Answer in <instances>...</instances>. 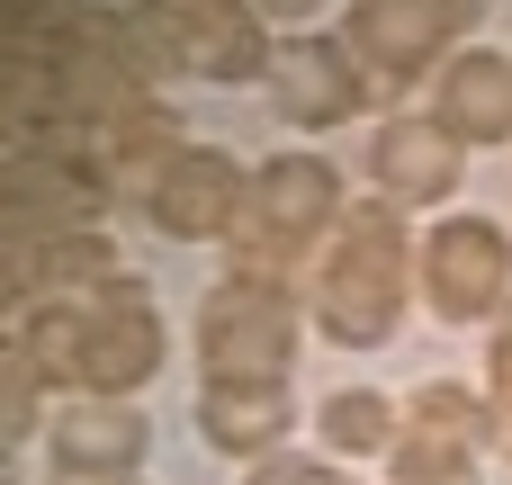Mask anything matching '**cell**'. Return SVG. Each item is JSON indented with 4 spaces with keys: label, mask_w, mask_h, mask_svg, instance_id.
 <instances>
[{
    "label": "cell",
    "mask_w": 512,
    "mask_h": 485,
    "mask_svg": "<svg viewBox=\"0 0 512 485\" xmlns=\"http://www.w3.org/2000/svg\"><path fill=\"white\" fill-rule=\"evenodd\" d=\"M9 342L36 360L45 387L63 396H135L153 369H162V315L144 306L135 279L99 288V297H63V306H36L9 324Z\"/></svg>",
    "instance_id": "obj_1"
},
{
    "label": "cell",
    "mask_w": 512,
    "mask_h": 485,
    "mask_svg": "<svg viewBox=\"0 0 512 485\" xmlns=\"http://www.w3.org/2000/svg\"><path fill=\"white\" fill-rule=\"evenodd\" d=\"M423 288V243H405V207L396 198H351L333 225V252L315 261V324L342 351H378L396 342L405 306Z\"/></svg>",
    "instance_id": "obj_2"
},
{
    "label": "cell",
    "mask_w": 512,
    "mask_h": 485,
    "mask_svg": "<svg viewBox=\"0 0 512 485\" xmlns=\"http://www.w3.org/2000/svg\"><path fill=\"white\" fill-rule=\"evenodd\" d=\"M90 45H108L135 81L189 72V81H270V36L243 0H162L135 18H90Z\"/></svg>",
    "instance_id": "obj_3"
},
{
    "label": "cell",
    "mask_w": 512,
    "mask_h": 485,
    "mask_svg": "<svg viewBox=\"0 0 512 485\" xmlns=\"http://www.w3.org/2000/svg\"><path fill=\"white\" fill-rule=\"evenodd\" d=\"M342 171L324 162V153H279V162H261L252 180H243V207H234V234H225V279H279L288 288V270L342 225Z\"/></svg>",
    "instance_id": "obj_4"
},
{
    "label": "cell",
    "mask_w": 512,
    "mask_h": 485,
    "mask_svg": "<svg viewBox=\"0 0 512 485\" xmlns=\"http://www.w3.org/2000/svg\"><path fill=\"white\" fill-rule=\"evenodd\" d=\"M297 360V297L279 279H216L198 306V369L207 378H288Z\"/></svg>",
    "instance_id": "obj_5"
},
{
    "label": "cell",
    "mask_w": 512,
    "mask_h": 485,
    "mask_svg": "<svg viewBox=\"0 0 512 485\" xmlns=\"http://www.w3.org/2000/svg\"><path fill=\"white\" fill-rule=\"evenodd\" d=\"M512 288V234L486 225V216H441L423 234V306L441 324H477L495 315Z\"/></svg>",
    "instance_id": "obj_6"
},
{
    "label": "cell",
    "mask_w": 512,
    "mask_h": 485,
    "mask_svg": "<svg viewBox=\"0 0 512 485\" xmlns=\"http://www.w3.org/2000/svg\"><path fill=\"white\" fill-rule=\"evenodd\" d=\"M468 27H477L468 0H360V9L342 18V45L360 54V72L414 81V72H432Z\"/></svg>",
    "instance_id": "obj_7"
},
{
    "label": "cell",
    "mask_w": 512,
    "mask_h": 485,
    "mask_svg": "<svg viewBox=\"0 0 512 485\" xmlns=\"http://www.w3.org/2000/svg\"><path fill=\"white\" fill-rule=\"evenodd\" d=\"M477 405L468 387H423L387 441V485H477Z\"/></svg>",
    "instance_id": "obj_8"
},
{
    "label": "cell",
    "mask_w": 512,
    "mask_h": 485,
    "mask_svg": "<svg viewBox=\"0 0 512 485\" xmlns=\"http://www.w3.org/2000/svg\"><path fill=\"white\" fill-rule=\"evenodd\" d=\"M9 207H0V225H9V261L18 252H36V243H54V234H81L108 198H99V180L81 171V162H63V153H9Z\"/></svg>",
    "instance_id": "obj_9"
},
{
    "label": "cell",
    "mask_w": 512,
    "mask_h": 485,
    "mask_svg": "<svg viewBox=\"0 0 512 485\" xmlns=\"http://www.w3.org/2000/svg\"><path fill=\"white\" fill-rule=\"evenodd\" d=\"M270 99H279L288 126H342V117H360L369 72H360V54H351L342 36H279V54H270Z\"/></svg>",
    "instance_id": "obj_10"
},
{
    "label": "cell",
    "mask_w": 512,
    "mask_h": 485,
    "mask_svg": "<svg viewBox=\"0 0 512 485\" xmlns=\"http://www.w3.org/2000/svg\"><path fill=\"white\" fill-rule=\"evenodd\" d=\"M459 162H468V144L441 126V108H432V117L396 108V117L369 135V171H378V189H387V198H405V207L459 198Z\"/></svg>",
    "instance_id": "obj_11"
},
{
    "label": "cell",
    "mask_w": 512,
    "mask_h": 485,
    "mask_svg": "<svg viewBox=\"0 0 512 485\" xmlns=\"http://www.w3.org/2000/svg\"><path fill=\"white\" fill-rule=\"evenodd\" d=\"M243 162L234 153H216V144H189L180 153V171L153 189V225L171 234V243H207V234H234V207H243Z\"/></svg>",
    "instance_id": "obj_12"
},
{
    "label": "cell",
    "mask_w": 512,
    "mask_h": 485,
    "mask_svg": "<svg viewBox=\"0 0 512 485\" xmlns=\"http://www.w3.org/2000/svg\"><path fill=\"white\" fill-rule=\"evenodd\" d=\"M144 441H153V423H144L126 396H72V405L54 414V432H45L54 468L72 485L81 477H126V468L144 459Z\"/></svg>",
    "instance_id": "obj_13"
},
{
    "label": "cell",
    "mask_w": 512,
    "mask_h": 485,
    "mask_svg": "<svg viewBox=\"0 0 512 485\" xmlns=\"http://www.w3.org/2000/svg\"><path fill=\"white\" fill-rule=\"evenodd\" d=\"M288 423H297L288 378H207L198 387V432L225 459H270L288 441Z\"/></svg>",
    "instance_id": "obj_14"
},
{
    "label": "cell",
    "mask_w": 512,
    "mask_h": 485,
    "mask_svg": "<svg viewBox=\"0 0 512 485\" xmlns=\"http://www.w3.org/2000/svg\"><path fill=\"white\" fill-rule=\"evenodd\" d=\"M117 279H126L117 243H108L99 225H81V234H54V243H36V252L9 261V306L27 315L36 297L63 306V297H99V288H117Z\"/></svg>",
    "instance_id": "obj_15"
},
{
    "label": "cell",
    "mask_w": 512,
    "mask_h": 485,
    "mask_svg": "<svg viewBox=\"0 0 512 485\" xmlns=\"http://www.w3.org/2000/svg\"><path fill=\"white\" fill-rule=\"evenodd\" d=\"M441 126L459 144H512V54H495V45L450 54V72H441Z\"/></svg>",
    "instance_id": "obj_16"
},
{
    "label": "cell",
    "mask_w": 512,
    "mask_h": 485,
    "mask_svg": "<svg viewBox=\"0 0 512 485\" xmlns=\"http://www.w3.org/2000/svg\"><path fill=\"white\" fill-rule=\"evenodd\" d=\"M324 441L333 450H387L396 441V405L378 396V387H342V396H324Z\"/></svg>",
    "instance_id": "obj_17"
},
{
    "label": "cell",
    "mask_w": 512,
    "mask_h": 485,
    "mask_svg": "<svg viewBox=\"0 0 512 485\" xmlns=\"http://www.w3.org/2000/svg\"><path fill=\"white\" fill-rule=\"evenodd\" d=\"M0 360H9V414H0V432H9V441H27V432H36V387H45V378H36V360H27L18 342H9Z\"/></svg>",
    "instance_id": "obj_18"
},
{
    "label": "cell",
    "mask_w": 512,
    "mask_h": 485,
    "mask_svg": "<svg viewBox=\"0 0 512 485\" xmlns=\"http://www.w3.org/2000/svg\"><path fill=\"white\" fill-rule=\"evenodd\" d=\"M243 485H360V477H342L333 459H279V450H270V459H252Z\"/></svg>",
    "instance_id": "obj_19"
},
{
    "label": "cell",
    "mask_w": 512,
    "mask_h": 485,
    "mask_svg": "<svg viewBox=\"0 0 512 485\" xmlns=\"http://www.w3.org/2000/svg\"><path fill=\"white\" fill-rule=\"evenodd\" d=\"M477 441H486L495 459H512V387H486V405H477Z\"/></svg>",
    "instance_id": "obj_20"
},
{
    "label": "cell",
    "mask_w": 512,
    "mask_h": 485,
    "mask_svg": "<svg viewBox=\"0 0 512 485\" xmlns=\"http://www.w3.org/2000/svg\"><path fill=\"white\" fill-rule=\"evenodd\" d=\"M486 369H495V387H512V306L495 315V342H486Z\"/></svg>",
    "instance_id": "obj_21"
},
{
    "label": "cell",
    "mask_w": 512,
    "mask_h": 485,
    "mask_svg": "<svg viewBox=\"0 0 512 485\" xmlns=\"http://www.w3.org/2000/svg\"><path fill=\"white\" fill-rule=\"evenodd\" d=\"M81 485H126V477H81Z\"/></svg>",
    "instance_id": "obj_22"
}]
</instances>
